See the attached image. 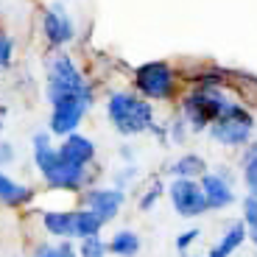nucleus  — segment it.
I'll list each match as a JSON object with an SVG mask.
<instances>
[{
  "label": "nucleus",
  "instance_id": "obj_1",
  "mask_svg": "<svg viewBox=\"0 0 257 257\" xmlns=\"http://www.w3.org/2000/svg\"><path fill=\"white\" fill-rule=\"evenodd\" d=\"M48 101H51L53 109L59 106H70V103H90L92 101V90L87 87V81L81 78L76 62L70 56H53L51 62V73H48Z\"/></svg>",
  "mask_w": 257,
  "mask_h": 257
},
{
  "label": "nucleus",
  "instance_id": "obj_2",
  "mask_svg": "<svg viewBox=\"0 0 257 257\" xmlns=\"http://www.w3.org/2000/svg\"><path fill=\"white\" fill-rule=\"evenodd\" d=\"M34 160L37 168L42 171L48 185L62 187V190H78L87 179V171L81 165H73V162H64L59 157V148H53L51 137L45 132L34 135Z\"/></svg>",
  "mask_w": 257,
  "mask_h": 257
},
{
  "label": "nucleus",
  "instance_id": "obj_3",
  "mask_svg": "<svg viewBox=\"0 0 257 257\" xmlns=\"http://www.w3.org/2000/svg\"><path fill=\"white\" fill-rule=\"evenodd\" d=\"M106 115L109 123L120 132V135H143L154 128V106L135 92H115L106 101Z\"/></svg>",
  "mask_w": 257,
  "mask_h": 257
},
{
  "label": "nucleus",
  "instance_id": "obj_4",
  "mask_svg": "<svg viewBox=\"0 0 257 257\" xmlns=\"http://www.w3.org/2000/svg\"><path fill=\"white\" fill-rule=\"evenodd\" d=\"M226 103H229V98H226L218 87H199L196 92H190V95L182 101V117H185L196 132H201V128H210L212 123L224 115Z\"/></svg>",
  "mask_w": 257,
  "mask_h": 257
},
{
  "label": "nucleus",
  "instance_id": "obj_5",
  "mask_svg": "<svg viewBox=\"0 0 257 257\" xmlns=\"http://www.w3.org/2000/svg\"><path fill=\"white\" fill-rule=\"evenodd\" d=\"M251 132H254V117H251L249 109H243L240 103L229 101L226 103L224 115L218 117V120L210 126V135L215 143H221V146L226 148H240L249 143Z\"/></svg>",
  "mask_w": 257,
  "mask_h": 257
},
{
  "label": "nucleus",
  "instance_id": "obj_6",
  "mask_svg": "<svg viewBox=\"0 0 257 257\" xmlns=\"http://www.w3.org/2000/svg\"><path fill=\"white\" fill-rule=\"evenodd\" d=\"M137 90L151 101H168L174 95V73L165 62H148L140 64L135 73Z\"/></svg>",
  "mask_w": 257,
  "mask_h": 257
},
{
  "label": "nucleus",
  "instance_id": "obj_7",
  "mask_svg": "<svg viewBox=\"0 0 257 257\" xmlns=\"http://www.w3.org/2000/svg\"><path fill=\"white\" fill-rule=\"evenodd\" d=\"M168 196H171V204L182 218H199L210 210L199 179H174L168 187Z\"/></svg>",
  "mask_w": 257,
  "mask_h": 257
},
{
  "label": "nucleus",
  "instance_id": "obj_8",
  "mask_svg": "<svg viewBox=\"0 0 257 257\" xmlns=\"http://www.w3.org/2000/svg\"><path fill=\"white\" fill-rule=\"evenodd\" d=\"M42 28H45L48 45H53V48L67 45V42H73V37H76V26H73L70 14L64 12L59 3H53V6L45 12V17H42Z\"/></svg>",
  "mask_w": 257,
  "mask_h": 257
},
{
  "label": "nucleus",
  "instance_id": "obj_9",
  "mask_svg": "<svg viewBox=\"0 0 257 257\" xmlns=\"http://www.w3.org/2000/svg\"><path fill=\"white\" fill-rule=\"evenodd\" d=\"M84 199H87V210H92L106 224L109 218H115L117 212H120L126 196H123L120 187H98V190H90Z\"/></svg>",
  "mask_w": 257,
  "mask_h": 257
},
{
  "label": "nucleus",
  "instance_id": "obj_10",
  "mask_svg": "<svg viewBox=\"0 0 257 257\" xmlns=\"http://www.w3.org/2000/svg\"><path fill=\"white\" fill-rule=\"evenodd\" d=\"M199 182H201V190H204L210 210H224V207H229L235 201L229 174H204Z\"/></svg>",
  "mask_w": 257,
  "mask_h": 257
},
{
  "label": "nucleus",
  "instance_id": "obj_11",
  "mask_svg": "<svg viewBox=\"0 0 257 257\" xmlns=\"http://www.w3.org/2000/svg\"><path fill=\"white\" fill-rule=\"evenodd\" d=\"M87 106H90V103L81 101V103H70V106H59V109H53V115H51V132H53V135H62V137L76 135V126L81 123Z\"/></svg>",
  "mask_w": 257,
  "mask_h": 257
},
{
  "label": "nucleus",
  "instance_id": "obj_12",
  "mask_svg": "<svg viewBox=\"0 0 257 257\" xmlns=\"http://www.w3.org/2000/svg\"><path fill=\"white\" fill-rule=\"evenodd\" d=\"M59 157H62L64 162H73V165H87V162H92V157H95V146H92V140H87V137L81 135H70L64 137L62 146H59Z\"/></svg>",
  "mask_w": 257,
  "mask_h": 257
},
{
  "label": "nucleus",
  "instance_id": "obj_13",
  "mask_svg": "<svg viewBox=\"0 0 257 257\" xmlns=\"http://www.w3.org/2000/svg\"><path fill=\"white\" fill-rule=\"evenodd\" d=\"M246 235H249V229H246L243 221H235V224H229L224 229V235L218 238V243L210 249V257H229L232 251L238 249L240 243L246 240Z\"/></svg>",
  "mask_w": 257,
  "mask_h": 257
},
{
  "label": "nucleus",
  "instance_id": "obj_14",
  "mask_svg": "<svg viewBox=\"0 0 257 257\" xmlns=\"http://www.w3.org/2000/svg\"><path fill=\"white\" fill-rule=\"evenodd\" d=\"M42 224L51 235L62 240L78 238V226H76V212H45L42 215Z\"/></svg>",
  "mask_w": 257,
  "mask_h": 257
},
{
  "label": "nucleus",
  "instance_id": "obj_15",
  "mask_svg": "<svg viewBox=\"0 0 257 257\" xmlns=\"http://www.w3.org/2000/svg\"><path fill=\"white\" fill-rule=\"evenodd\" d=\"M31 199V187L26 185H17L14 179H9L3 171H0V201L9 207H20Z\"/></svg>",
  "mask_w": 257,
  "mask_h": 257
},
{
  "label": "nucleus",
  "instance_id": "obj_16",
  "mask_svg": "<svg viewBox=\"0 0 257 257\" xmlns=\"http://www.w3.org/2000/svg\"><path fill=\"white\" fill-rule=\"evenodd\" d=\"M204 168H207V162L199 154H185L174 162L171 174H174V179H201L204 176Z\"/></svg>",
  "mask_w": 257,
  "mask_h": 257
},
{
  "label": "nucleus",
  "instance_id": "obj_17",
  "mask_svg": "<svg viewBox=\"0 0 257 257\" xmlns=\"http://www.w3.org/2000/svg\"><path fill=\"white\" fill-rule=\"evenodd\" d=\"M109 249L115 251L117 257H135L137 251H140V238H137V232H132V229H120V232L112 235Z\"/></svg>",
  "mask_w": 257,
  "mask_h": 257
},
{
  "label": "nucleus",
  "instance_id": "obj_18",
  "mask_svg": "<svg viewBox=\"0 0 257 257\" xmlns=\"http://www.w3.org/2000/svg\"><path fill=\"white\" fill-rule=\"evenodd\" d=\"M76 226H78V238L87 240V238H98L103 221L92 210H76Z\"/></svg>",
  "mask_w": 257,
  "mask_h": 257
},
{
  "label": "nucleus",
  "instance_id": "obj_19",
  "mask_svg": "<svg viewBox=\"0 0 257 257\" xmlns=\"http://www.w3.org/2000/svg\"><path fill=\"white\" fill-rule=\"evenodd\" d=\"M243 182L249 187V196L257 199V143H251L243 154Z\"/></svg>",
  "mask_w": 257,
  "mask_h": 257
},
{
  "label": "nucleus",
  "instance_id": "obj_20",
  "mask_svg": "<svg viewBox=\"0 0 257 257\" xmlns=\"http://www.w3.org/2000/svg\"><path fill=\"white\" fill-rule=\"evenodd\" d=\"M34 257H78L76 249L70 246V240H62V243H42L37 246Z\"/></svg>",
  "mask_w": 257,
  "mask_h": 257
},
{
  "label": "nucleus",
  "instance_id": "obj_21",
  "mask_svg": "<svg viewBox=\"0 0 257 257\" xmlns=\"http://www.w3.org/2000/svg\"><path fill=\"white\" fill-rule=\"evenodd\" d=\"M78 254L81 257H106V243L101 238H87V240H81Z\"/></svg>",
  "mask_w": 257,
  "mask_h": 257
},
{
  "label": "nucleus",
  "instance_id": "obj_22",
  "mask_svg": "<svg viewBox=\"0 0 257 257\" xmlns=\"http://www.w3.org/2000/svg\"><path fill=\"white\" fill-rule=\"evenodd\" d=\"M243 224L249 226H257V199L254 196H246L243 199Z\"/></svg>",
  "mask_w": 257,
  "mask_h": 257
},
{
  "label": "nucleus",
  "instance_id": "obj_23",
  "mask_svg": "<svg viewBox=\"0 0 257 257\" xmlns=\"http://www.w3.org/2000/svg\"><path fill=\"white\" fill-rule=\"evenodd\" d=\"M162 190H165L162 185H154V187H151V190H148L146 196L140 199V210H151V207H154V201L162 196Z\"/></svg>",
  "mask_w": 257,
  "mask_h": 257
},
{
  "label": "nucleus",
  "instance_id": "obj_24",
  "mask_svg": "<svg viewBox=\"0 0 257 257\" xmlns=\"http://www.w3.org/2000/svg\"><path fill=\"white\" fill-rule=\"evenodd\" d=\"M196 238H199V229H187V232H182L179 238H176V249H179V251H187V246H190Z\"/></svg>",
  "mask_w": 257,
  "mask_h": 257
},
{
  "label": "nucleus",
  "instance_id": "obj_25",
  "mask_svg": "<svg viewBox=\"0 0 257 257\" xmlns=\"http://www.w3.org/2000/svg\"><path fill=\"white\" fill-rule=\"evenodd\" d=\"M185 123H187L185 117H179V120H176L174 126H171V140H174V143H182V140H185V135H187Z\"/></svg>",
  "mask_w": 257,
  "mask_h": 257
},
{
  "label": "nucleus",
  "instance_id": "obj_26",
  "mask_svg": "<svg viewBox=\"0 0 257 257\" xmlns=\"http://www.w3.org/2000/svg\"><path fill=\"white\" fill-rule=\"evenodd\" d=\"M9 59H12V39L0 34V67H3Z\"/></svg>",
  "mask_w": 257,
  "mask_h": 257
},
{
  "label": "nucleus",
  "instance_id": "obj_27",
  "mask_svg": "<svg viewBox=\"0 0 257 257\" xmlns=\"http://www.w3.org/2000/svg\"><path fill=\"white\" fill-rule=\"evenodd\" d=\"M12 160H14L12 146H9V143H3V146H0V162H12Z\"/></svg>",
  "mask_w": 257,
  "mask_h": 257
},
{
  "label": "nucleus",
  "instance_id": "obj_28",
  "mask_svg": "<svg viewBox=\"0 0 257 257\" xmlns=\"http://www.w3.org/2000/svg\"><path fill=\"white\" fill-rule=\"evenodd\" d=\"M249 240L257 246V226H251V229H249Z\"/></svg>",
  "mask_w": 257,
  "mask_h": 257
}]
</instances>
